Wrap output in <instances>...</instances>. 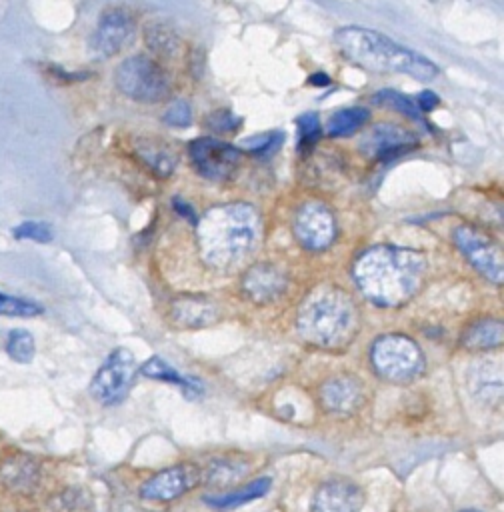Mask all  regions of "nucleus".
<instances>
[{
	"mask_svg": "<svg viewBox=\"0 0 504 512\" xmlns=\"http://www.w3.org/2000/svg\"><path fill=\"white\" fill-rule=\"evenodd\" d=\"M358 290L376 306L398 308L422 288L426 258L418 250L398 246H374L354 262Z\"/></svg>",
	"mask_w": 504,
	"mask_h": 512,
	"instance_id": "obj_1",
	"label": "nucleus"
},
{
	"mask_svg": "<svg viewBox=\"0 0 504 512\" xmlns=\"http://www.w3.org/2000/svg\"><path fill=\"white\" fill-rule=\"evenodd\" d=\"M196 236L208 266L232 268L254 250L260 236V216L246 202L220 204L202 214Z\"/></svg>",
	"mask_w": 504,
	"mask_h": 512,
	"instance_id": "obj_2",
	"label": "nucleus"
},
{
	"mask_svg": "<svg viewBox=\"0 0 504 512\" xmlns=\"http://www.w3.org/2000/svg\"><path fill=\"white\" fill-rule=\"evenodd\" d=\"M296 328L316 348L344 350L360 330V312L348 292L324 284L304 298L296 316Z\"/></svg>",
	"mask_w": 504,
	"mask_h": 512,
	"instance_id": "obj_3",
	"label": "nucleus"
},
{
	"mask_svg": "<svg viewBox=\"0 0 504 512\" xmlns=\"http://www.w3.org/2000/svg\"><path fill=\"white\" fill-rule=\"evenodd\" d=\"M334 40L350 62L372 72L408 74L422 82L432 80L438 74V66L432 60L406 46H400L376 30L346 26L336 32Z\"/></svg>",
	"mask_w": 504,
	"mask_h": 512,
	"instance_id": "obj_4",
	"label": "nucleus"
},
{
	"mask_svg": "<svg viewBox=\"0 0 504 512\" xmlns=\"http://www.w3.org/2000/svg\"><path fill=\"white\" fill-rule=\"evenodd\" d=\"M370 364L374 372L392 384L416 380L426 366L422 348L406 334H382L370 346Z\"/></svg>",
	"mask_w": 504,
	"mask_h": 512,
	"instance_id": "obj_5",
	"label": "nucleus"
},
{
	"mask_svg": "<svg viewBox=\"0 0 504 512\" xmlns=\"http://www.w3.org/2000/svg\"><path fill=\"white\" fill-rule=\"evenodd\" d=\"M114 82L124 96L138 102L164 100L170 88L168 76L162 66L144 54L130 56L120 62L114 74Z\"/></svg>",
	"mask_w": 504,
	"mask_h": 512,
	"instance_id": "obj_6",
	"label": "nucleus"
},
{
	"mask_svg": "<svg viewBox=\"0 0 504 512\" xmlns=\"http://www.w3.org/2000/svg\"><path fill=\"white\" fill-rule=\"evenodd\" d=\"M136 370L138 366L132 352L126 348H114L90 382L92 398L104 406L122 402L134 384Z\"/></svg>",
	"mask_w": 504,
	"mask_h": 512,
	"instance_id": "obj_7",
	"label": "nucleus"
},
{
	"mask_svg": "<svg viewBox=\"0 0 504 512\" xmlns=\"http://www.w3.org/2000/svg\"><path fill=\"white\" fill-rule=\"evenodd\" d=\"M454 242L466 260L490 282L500 284L504 280V262L500 246L474 226H458L454 230Z\"/></svg>",
	"mask_w": 504,
	"mask_h": 512,
	"instance_id": "obj_8",
	"label": "nucleus"
},
{
	"mask_svg": "<svg viewBox=\"0 0 504 512\" xmlns=\"http://www.w3.org/2000/svg\"><path fill=\"white\" fill-rule=\"evenodd\" d=\"M190 162L194 170L212 182H222L230 178V174L238 168L240 162V152L238 148L206 136L190 142Z\"/></svg>",
	"mask_w": 504,
	"mask_h": 512,
	"instance_id": "obj_9",
	"label": "nucleus"
},
{
	"mask_svg": "<svg viewBox=\"0 0 504 512\" xmlns=\"http://www.w3.org/2000/svg\"><path fill=\"white\" fill-rule=\"evenodd\" d=\"M294 236L306 250H324L336 236V220L330 208L318 200L304 202L294 216Z\"/></svg>",
	"mask_w": 504,
	"mask_h": 512,
	"instance_id": "obj_10",
	"label": "nucleus"
},
{
	"mask_svg": "<svg viewBox=\"0 0 504 512\" xmlns=\"http://www.w3.org/2000/svg\"><path fill=\"white\" fill-rule=\"evenodd\" d=\"M200 482L202 470L192 462H180L150 476L142 484L140 496L152 502H172L196 488Z\"/></svg>",
	"mask_w": 504,
	"mask_h": 512,
	"instance_id": "obj_11",
	"label": "nucleus"
},
{
	"mask_svg": "<svg viewBox=\"0 0 504 512\" xmlns=\"http://www.w3.org/2000/svg\"><path fill=\"white\" fill-rule=\"evenodd\" d=\"M318 400L332 416H352L366 404V386L354 374H336L320 384Z\"/></svg>",
	"mask_w": 504,
	"mask_h": 512,
	"instance_id": "obj_12",
	"label": "nucleus"
},
{
	"mask_svg": "<svg viewBox=\"0 0 504 512\" xmlns=\"http://www.w3.org/2000/svg\"><path fill=\"white\" fill-rule=\"evenodd\" d=\"M134 30H136V24L128 10L110 8L100 16L96 30L92 32L90 50L98 58H110L130 44Z\"/></svg>",
	"mask_w": 504,
	"mask_h": 512,
	"instance_id": "obj_13",
	"label": "nucleus"
},
{
	"mask_svg": "<svg viewBox=\"0 0 504 512\" xmlns=\"http://www.w3.org/2000/svg\"><path fill=\"white\" fill-rule=\"evenodd\" d=\"M364 490L348 478H332L320 484L312 498V512H360Z\"/></svg>",
	"mask_w": 504,
	"mask_h": 512,
	"instance_id": "obj_14",
	"label": "nucleus"
},
{
	"mask_svg": "<svg viewBox=\"0 0 504 512\" xmlns=\"http://www.w3.org/2000/svg\"><path fill=\"white\" fill-rule=\"evenodd\" d=\"M418 146V138L394 124H378L360 140V148L374 158L388 160Z\"/></svg>",
	"mask_w": 504,
	"mask_h": 512,
	"instance_id": "obj_15",
	"label": "nucleus"
},
{
	"mask_svg": "<svg viewBox=\"0 0 504 512\" xmlns=\"http://www.w3.org/2000/svg\"><path fill=\"white\" fill-rule=\"evenodd\" d=\"M286 276L280 268L262 262L246 270L242 278V290L254 304H270L278 300L286 290Z\"/></svg>",
	"mask_w": 504,
	"mask_h": 512,
	"instance_id": "obj_16",
	"label": "nucleus"
},
{
	"mask_svg": "<svg viewBox=\"0 0 504 512\" xmlns=\"http://www.w3.org/2000/svg\"><path fill=\"white\" fill-rule=\"evenodd\" d=\"M220 318L218 306L208 300L206 296H178L170 304V320L178 328L186 330H196V328H206L214 324Z\"/></svg>",
	"mask_w": 504,
	"mask_h": 512,
	"instance_id": "obj_17",
	"label": "nucleus"
},
{
	"mask_svg": "<svg viewBox=\"0 0 504 512\" xmlns=\"http://www.w3.org/2000/svg\"><path fill=\"white\" fill-rule=\"evenodd\" d=\"M460 344L472 352L494 350L502 344V322L498 318H478L462 330Z\"/></svg>",
	"mask_w": 504,
	"mask_h": 512,
	"instance_id": "obj_18",
	"label": "nucleus"
},
{
	"mask_svg": "<svg viewBox=\"0 0 504 512\" xmlns=\"http://www.w3.org/2000/svg\"><path fill=\"white\" fill-rule=\"evenodd\" d=\"M140 374L142 376H148V378H154V380H162V382H168V384H174L178 386L188 398L190 396H198L202 392V386L196 382V380H190L182 374H178V370L174 366H170L166 360H162L160 356H152L150 360H146L140 368Z\"/></svg>",
	"mask_w": 504,
	"mask_h": 512,
	"instance_id": "obj_19",
	"label": "nucleus"
},
{
	"mask_svg": "<svg viewBox=\"0 0 504 512\" xmlns=\"http://www.w3.org/2000/svg\"><path fill=\"white\" fill-rule=\"evenodd\" d=\"M270 488V478L268 476H262V478H256L252 480L248 486L244 488H238V490H230V492H224V494H212V496H206V502L212 506V508H218V510H228V508H236L240 504H246V502H252L260 496H264Z\"/></svg>",
	"mask_w": 504,
	"mask_h": 512,
	"instance_id": "obj_20",
	"label": "nucleus"
},
{
	"mask_svg": "<svg viewBox=\"0 0 504 512\" xmlns=\"http://www.w3.org/2000/svg\"><path fill=\"white\" fill-rule=\"evenodd\" d=\"M136 154L158 176H168L172 172V168H174V162H176L172 150L166 144H162V142H158L154 138L138 140L136 142Z\"/></svg>",
	"mask_w": 504,
	"mask_h": 512,
	"instance_id": "obj_21",
	"label": "nucleus"
},
{
	"mask_svg": "<svg viewBox=\"0 0 504 512\" xmlns=\"http://www.w3.org/2000/svg\"><path fill=\"white\" fill-rule=\"evenodd\" d=\"M368 118H370V112L366 108H362V106H352V108L338 110V112H334L330 116V120L326 124V134L332 136V138L350 136L360 126H364Z\"/></svg>",
	"mask_w": 504,
	"mask_h": 512,
	"instance_id": "obj_22",
	"label": "nucleus"
},
{
	"mask_svg": "<svg viewBox=\"0 0 504 512\" xmlns=\"http://www.w3.org/2000/svg\"><path fill=\"white\" fill-rule=\"evenodd\" d=\"M486 372L488 374L484 376L482 366H480V370H474L472 376H470V386H472L474 394L480 400L490 402V404H498L500 394H502V376H500L496 364H488Z\"/></svg>",
	"mask_w": 504,
	"mask_h": 512,
	"instance_id": "obj_23",
	"label": "nucleus"
},
{
	"mask_svg": "<svg viewBox=\"0 0 504 512\" xmlns=\"http://www.w3.org/2000/svg\"><path fill=\"white\" fill-rule=\"evenodd\" d=\"M146 44L156 52V54H162V56H174L178 46H180V40L178 36L174 34V30H170L168 26H162V24H152L146 28Z\"/></svg>",
	"mask_w": 504,
	"mask_h": 512,
	"instance_id": "obj_24",
	"label": "nucleus"
},
{
	"mask_svg": "<svg viewBox=\"0 0 504 512\" xmlns=\"http://www.w3.org/2000/svg\"><path fill=\"white\" fill-rule=\"evenodd\" d=\"M372 100H374L378 106L396 110V112H400V114L412 118L414 122H422V120H420V110L416 108V104H414L410 98H406L404 94H400V92H394V90L384 88V90L376 92Z\"/></svg>",
	"mask_w": 504,
	"mask_h": 512,
	"instance_id": "obj_25",
	"label": "nucleus"
},
{
	"mask_svg": "<svg viewBox=\"0 0 504 512\" xmlns=\"http://www.w3.org/2000/svg\"><path fill=\"white\" fill-rule=\"evenodd\" d=\"M6 352L12 360L20 364H28L34 358V338L28 330L16 328L6 338Z\"/></svg>",
	"mask_w": 504,
	"mask_h": 512,
	"instance_id": "obj_26",
	"label": "nucleus"
},
{
	"mask_svg": "<svg viewBox=\"0 0 504 512\" xmlns=\"http://www.w3.org/2000/svg\"><path fill=\"white\" fill-rule=\"evenodd\" d=\"M42 312V306L38 302L12 296L6 292H0V314L2 316H20V318H30L38 316Z\"/></svg>",
	"mask_w": 504,
	"mask_h": 512,
	"instance_id": "obj_27",
	"label": "nucleus"
},
{
	"mask_svg": "<svg viewBox=\"0 0 504 512\" xmlns=\"http://www.w3.org/2000/svg\"><path fill=\"white\" fill-rule=\"evenodd\" d=\"M12 236L20 238V240H34V242L44 244V242H50L54 238V230L46 222L26 220V222L18 224L16 228H12Z\"/></svg>",
	"mask_w": 504,
	"mask_h": 512,
	"instance_id": "obj_28",
	"label": "nucleus"
},
{
	"mask_svg": "<svg viewBox=\"0 0 504 512\" xmlns=\"http://www.w3.org/2000/svg\"><path fill=\"white\" fill-rule=\"evenodd\" d=\"M242 466L236 464V462H228V460H222V462H212L208 472L202 474V478L212 484L214 480H218V484H228V482H234L240 474H242Z\"/></svg>",
	"mask_w": 504,
	"mask_h": 512,
	"instance_id": "obj_29",
	"label": "nucleus"
},
{
	"mask_svg": "<svg viewBox=\"0 0 504 512\" xmlns=\"http://www.w3.org/2000/svg\"><path fill=\"white\" fill-rule=\"evenodd\" d=\"M300 132V146H312L320 136V120L318 114H304L296 120Z\"/></svg>",
	"mask_w": 504,
	"mask_h": 512,
	"instance_id": "obj_30",
	"label": "nucleus"
},
{
	"mask_svg": "<svg viewBox=\"0 0 504 512\" xmlns=\"http://www.w3.org/2000/svg\"><path fill=\"white\" fill-rule=\"evenodd\" d=\"M162 118H164L166 124L182 128V126H188V124H190L192 112H190V106H188L186 100H176V102H172V104L166 108V112H164Z\"/></svg>",
	"mask_w": 504,
	"mask_h": 512,
	"instance_id": "obj_31",
	"label": "nucleus"
},
{
	"mask_svg": "<svg viewBox=\"0 0 504 512\" xmlns=\"http://www.w3.org/2000/svg\"><path fill=\"white\" fill-rule=\"evenodd\" d=\"M282 134H262V136H254L250 140L244 142V146L248 150H252L254 154H266L270 150L276 148V144H280Z\"/></svg>",
	"mask_w": 504,
	"mask_h": 512,
	"instance_id": "obj_32",
	"label": "nucleus"
},
{
	"mask_svg": "<svg viewBox=\"0 0 504 512\" xmlns=\"http://www.w3.org/2000/svg\"><path fill=\"white\" fill-rule=\"evenodd\" d=\"M238 124H240V120H238L232 112H228V110L214 112V114L208 118V126H210L212 130H218V132L234 130Z\"/></svg>",
	"mask_w": 504,
	"mask_h": 512,
	"instance_id": "obj_33",
	"label": "nucleus"
},
{
	"mask_svg": "<svg viewBox=\"0 0 504 512\" xmlns=\"http://www.w3.org/2000/svg\"><path fill=\"white\" fill-rule=\"evenodd\" d=\"M438 102H440V100H438V96H436L434 92L424 90V92L418 96V106H416V108H420V110H424V112H430L432 108H436Z\"/></svg>",
	"mask_w": 504,
	"mask_h": 512,
	"instance_id": "obj_34",
	"label": "nucleus"
},
{
	"mask_svg": "<svg viewBox=\"0 0 504 512\" xmlns=\"http://www.w3.org/2000/svg\"><path fill=\"white\" fill-rule=\"evenodd\" d=\"M308 82H312V84H320V86H326L328 82H330V78L326 76V74H322V72H318V74H314Z\"/></svg>",
	"mask_w": 504,
	"mask_h": 512,
	"instance_id": "obj_35",
	"label": "nucleus"
},
{
	"mask_svg": "<svg viewBox=\"0 0 504 512\" xmlns=\"http://www.w3.org/2000/svg\"><path fill=\"white\" fill-rule=\"evenodd\" d=\"M460 512H480V510H472V508H466V510H460Z\"/></svg>",
	"mask_w": 504,
	"mask_h": 512,
	"instance_id": "obj_36",
	"label": "nucleus"
}]
</instances>
